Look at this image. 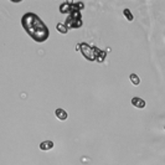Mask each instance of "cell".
Instances as JSON below:
<instances>
[{"label":"cell","mask_w":165,"mask_h":165,"mask_svg":"<svg viewBox=\"0 0 165 165\" xmlns=\"http://www.w3.org/2000/svg\"><path fill=\"white\" fill-rule=\"evenodd\" d=\"M132 104L135 108H138V109H143V108H145L147 103H145V101H144V99H142L140 97H133L132 98Z\"/></svg>","instance_id":"6"},{"label":"cell","mask_w":165,"mask_h":165,"mask_svg":"<svg viewBox=\"0 0 165 165\" xmlns=\"http://www.w3.org/2000/svg\"><path fill=\"white\" fill-rule=\"evenodd\" d=\"M55 115H56V118H57L58 120H61V122H65V120H67V118H68L67 112L65 111V109H62V108H57L56 111H55Z\"/></svg>","instance_id":"5"},{"label":"cell","mask_w":165,"mask_h":165,"mask_svg":"<svg viewBox=\"0 0 165 165\" xmlns=\"http://www.w3.org/2000/svg\"><path fill=\"white\" fill-rule=\"evenodd\" d=\"M53 148V142L52 140H45L40 144V149L42 150V152H49Z\"/></svg>","instance_id":"7"},{"label":"cell","mask_w":165,"mask_h":165,"mask_svg":"<svg viewBox=\"0 0 165 165\" xmlns=\"http://www.w3.org/2000/svg\"><path fill=\"white\" fill-rule=\"evenodd\" d=\"M123 15H124L126 16V19L128 20V21H133V14L132 12H130V10L129 9H124V10H123Z\"/></svg>","instance_id":"11"},{"label":"cell","mask_w":165,"mask_h":165,"mask_svg":"<svg viewBox=\"0 0 165 165\" xmlns=\"http://www.w3.org/2000/svg\"><path fill=\"white\" fill-rule=\"evenodd\" d=\"M67 29H78L82 26V20H81V11L80 10H73L70 12L66 23L64 24Z\"/></svg>","instance_id":"2"},{"label":"cell","mask_w":165,"mask_h":165,"mask_svg":"<svg viewBox=\"0 0 165 165\" xmlns=\"http://www.w3.org/2000/svg\"><path fill=\"white\" fill-rule=\"evenodd\" d=\"M56 29L58 30V32L60 34H64V35H66V34L68 32V29L64 25V24H61V23H58L57 25H56Z\"/></svg>","instance_id":"10"},{"label":"cell","mask_w":165,"mask_h":165,"mask_svg":"<svg viewBox=\"0 0 165 165\" xmlns=\"http://www.w3.org/2000/svg\"><path fill=\"white\" fill-rule=\"evenodd\" d=\"M76 51H80L86 60L94 61V46H89L86 42H81L76 45Z\"/></svg>","instance_id":"3"},{"label":"cell","mask_w":165,"mask_h":165,"mask_svg":"<svg viewBox=\"0 0 165 165\" xmlns=\"http://www.w3.org/2000/svg\"><path fill=\"white\" fill-rule=\"evenodd\" d=\"M129 80H130V82H132L134 86H139V85H140V80H139V77L137 76L135 73H132V74H130V76H129Z\"/></svg>","instance_id":"9"},{"label":"cell","mask_w":165,"mask_h":165,"mask_svg":"<svg viewBox=\"0 0 165 165\" xmlns=\"http://www.w3.org/2000/svg\"><path fill=\"white\" fill-rule=\"evenodd\" d=\"M21 25L35 42H45L50 37V30L36 14L27 12L21 18Z\"/></svg>","instance_id":"1"},{"label":"cell","mask_w":165,"mask_h":165,"mask_svg":"<svg viewBox=\"0 0 165 165\" xmlns=\"http://www.w3.org/2000/svg\"><path fill=\"white\" fill-rule=\"evenodd\" d=\"M106 56H107V52L106 51L99 50L98 47L94 46V61H97V62L102 64V62H104Z\"/></svg>","instance_id":"4"},{"label":"cell","mask_w":165,"mask_h":165,"mask_svg":"<svg viewBox=\"0 0 165 165\" xmlns=\"http://www.w3.org/2000/svg\"><path fill=\"white\" fill-rule=\"evenodd\" d=\"M60 11L61 14H66V12H70L71 11V1H67V3H62L60 5Z\"/></svg>","instance_id":"8"}]
</instances>
